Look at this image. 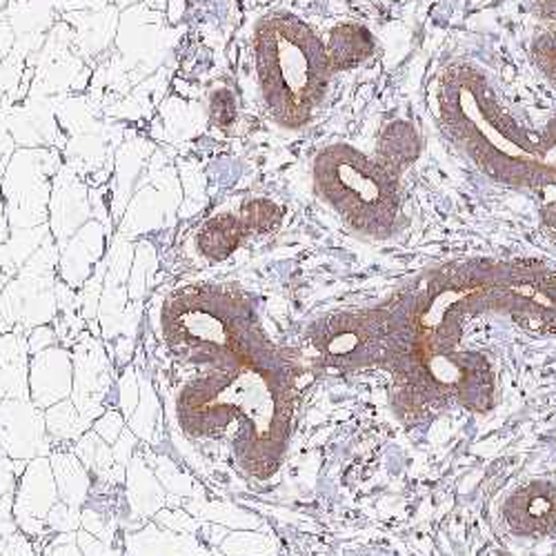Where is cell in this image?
I'll return each instance as SVG.
<instances>
[{
    "label": "cell",
    "mask_w": 556,
    "mask_h": 556,
    "mask_svg": "<svg viewBox=\"0 0 556 556\" xmlns=\"http://www.w3.org/2000/svg\"><path fill=\"white\" fill-rule=\"evenodd\" d=\"M556 337V267L534 258H472L414 278L388 301L323 316L309 341L328 365L379 369L403 414L492 409L498 392L496 326Z\"/></svg>",
    "instance_id": "1"
},
{
    "label": "cell",
    "mask_w": 556,
    "mask_h": 556,
    "mask_svg": "<svg viewBox=\"0 0 556 556\" xmlns=\"http://www.w3.org/2000/svg\"><path fill=\"white\" fill-rule=\"evenodd\" d=\"M437 105L445 136L483 176L515 190H556V118L543 129L521 125L472 63L441 72Z\"/></svg>",
    "instance_id": "2"
},
{
    "label": "cell",
    "mask_w": 556,
    "mask_h": 556,
    "mask_svg": "<svg viewBox=\"0 0 556 556\" xmlns=\"http://www.w3.org/2000/svg\"><path fill=\"white\" fill-rule=\"evenodd\" d=\"M254 56L267 114L286 129L305 127L334 74L326 42L301 18L269 14L256 25Z\"/></svg>",
    "instance_id": "3"
},
{
    "label": "cell",
    "mask_w": 556,
    "mask_h": 556,
    "mask_svg": "<svg viewBox=\"0 0 556 556\" xmlns=\"http://www.w3.org/2000/svg\"><path fill=\"white\" fill-rule=\"evenodd\" d=\"M314 192L356 235L392 239L403 227L399 169L348 143L323 148L312 165Z\"/></svg>",
    "instance_id": "4"
},
{
    "label": "cell",
    "mask_w": 556,
    "mask_h": 556,
    "mask_svg": "<svg viewBox=\"0 0 556 556\" xmlns=\"http://www.w3.org/2000/svg\"><path fill=\"white\" fill-rule=\"evenodd\" d=\"M503 521L517 536L543 539L556 534V485L530 481L503 503Z\"/></svg>",
    "instance_id": "5"
},
{
    "label": "cell",
    "mask_w": 556,
    "mask_h": 556,
    "mask_svg": "<svg viewBox=\"0 0 556 556\" xmlns=\"http://www.w3.org/2000/svg\"><path fill=\"white\" fill-rule=\"evenodd\" d=\"M326 50H328L332 72H348L358 67L377 52V40L367 27L345 23L330 31Z\"/></svg>",
    "instance_id": "6"
},
{
    "label": "cell",
    "mask_w": 556,
    "mask_h": 556,
    "mask_svg": "<svg viewBox=\"0 0 556 556\" xmlns=\"http://www.w3.org/2000/svg\"><path fill=\"white\" fill-rule=\"evenodd\" d=\"M252 235L243 214H218L199 231V250L210 261H223Z\"/></svg>",
    "instance_id": "7"
},
{
    "label": "cell",
    "mask_w": 556,
    "mask_h": 556,
    "mask_svg": "<svg viewBox=\"0 0 556 556\" xmlns=\"http://www.w3.org/2000/svg\"><path fill=\"white\" fill-rule=\"evenodd\" d=\"M419 154V136L403 123H394L383 134V161L394 169H403Z\"/></svg>",
    "instance_id": "8"
},
{
    "label": "cell",
    "mask_w": 556,
    "mask_h": 556,
    "mask_svg": "<svg viewBox=\"0 0 556 556\" xmlns=\"http://www.w3.org/2000/svg\"><path fill=\"white\" fill-rule=\"evenodd\" d=\"M241 214H243L252 235H263V231H271L274 227H278V223H281V218H283V210L278 207L276 203L267 201V199H254V201L245 203Z\"/></svg>",
    "instance_id": "9"
},
{
    "label": "cell",
    "mask_w": 556,
    "mask_h": 556,
    "mask_svg": "<svg viewBox=\"0 0 556 556\" xmlns=\"http://www.w3.org/2000/svg\"><path fill=\"white\" fill-rule=\"evenodd\" d=\"M530 54L539 74L556 87V29L539 34L530 45Z\"/></svg>",
    "instance_id": "10"
},
{
    "label": "cell",
    "mask_w": 556,
    "mask_h": 556,
    "mask_svg": "<svg viewBox=\"0 0 556 556\" xmlns=\"http://www.w3.org/2000/svg\"><path fill=\"white\" fill-rule=\"evenodd\" d=\"M210 116L218 127H227V125H231V121H235L237 105H235V97H231L227 89H216L212 94Z\"/></svg>",
    "instance_id": "11"
},
{
    "label": "cell",
    "mask_w": 556,
    "mask_h": 556,
    "mask_svg": "<svg viewBox=\"0 0 556 556\" xmlns=\"http://www.w3.org/2000/svg\"><path fill=\"white\" fill-rule=\"evenodd\" d=\"M549 192L554 194L547 197L541 205V225L547 231V237L556 243V190H549Z\"/></svg>",
    "instance_id": "12"
},
{
    "label": "cell",
    "mask_w": 556,
    "mask_h": 556,
    "mask_svg": "<svg viewBox=\"0 0 556 556\" xmlns=\"http://www.w3.org/2000/svg\"><path fill=\"white\" fill-rule=\"evenodd\" d=\"M528 8L545 21H556V0H528Z\"/></svg>",
    "instance_id": "13"
}]
</instances>
